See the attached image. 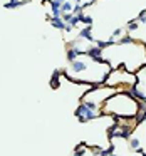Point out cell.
I'll return each instance as SVG.
<instances>
[{"label": "cell", "instance_id": "obj_1", "mask_svg": "<svg viewBox=\"0 0 146 156\" xmlns=\"http://www.w3.org/2000/svg\"><path fill=\"white\" fill-rule=\"evenodd\" d=\"M134 91L139 98L146 99V66L141 67L136 74V84H134Z\"/></svg>", "mask_w": 146, "mask_h": 156}]
</instances>
